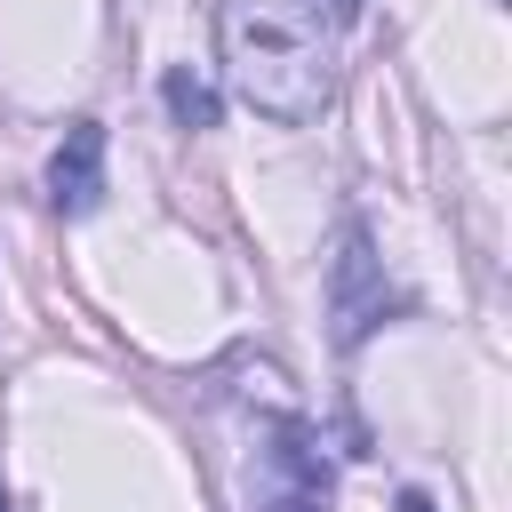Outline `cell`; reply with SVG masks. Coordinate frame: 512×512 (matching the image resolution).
Masks as SVG:
<instances>
[{"label": "cell", "instance_id": "1", "mask_svg": "<svg viewBox=\"0 0 512 512\" xmlns=\"http://www.w3.org/2000/svg\"><path fill=\"white\" fill-rule=\"evenodd\" d=\"M224 72L272 120H312L328 104V32L312 0H224Z\"/></svg>", "mask_w": 512, "mask_h": 512}, {"label": "cell", "instance_id": "2", "mask_svg": "<svg viewBox=\"0 0 512 512\" xmlns=\"http://www.w3.org/2000/svg\"><path fill=\"white\" fill-rule=\"evenodd\" d=\"M248 504H256V512H328V472H320V456H312L296 432H280V440L256 456V472H248Z\"/></svg>", "mask_w": 512, "mask_h": 512}, {"label": "cell", "instance_id": "3", "mask_svg": "<svg viewBox=\"0 0 512 512\" xmlns=\"http://www.w3.org/2000/svg\"><path fill=\"white\" fill-rule=\"evenodd\" d=\"M96 192H104V128L96 120H72L64 144H56V160H48V200L64 216H88Z\"/></svg>", "mask_w": 512, "mask_h": 512}, {"label": "cell", "instance_id": "4", "mask_svg": "<svg viewBox=\"0 0 512 512\" xmlns=\"http://www.w3.org/2000/svg\"><path fill=\"white\" fill-rule=\"evenodd\" d=\"M384 280H376V256H368V240L360 232H344V256H336V336L344 344H360L376 320H384Z\"/></svg>", "mask_w": 512, "mask_h": 512}, {"label": "cell", "instance_id": "5", "mask_svg": "<svg viewBox=\"0 0 512 512\" xmlns=\"http://www.w3.org/2000/svg\"><path fill=\"white\" fill-rule=\"evenodd\" d=\"M160 96H168V112H176L184 128H216V88H208L200 72H184V64H176V72L160 80Z\"/></svg>", "mask_w": 512, "mask_h": 512}, {"label": "cell", "instance_id": "6", "mask_svg": "<svg viewBox=\"0 0 512 512\" xmlns=\"http://www.w3.org/2000/svg\"><path fill=\"white\" fill-rule=\"evenodd\" d=\"M400 512H432V496H416V488H408V496H400Z\"/></svg>", "mask_w": 512, "mask_h": 512}, {"label": "cell", "instance_id": "7", "mask_svg": "<svg viewBox=\"0 0 512 512\" xmlns=\"http://www.w3.org/2000/svg\"><path fill=\"white\" fill-rule=\"evenodd\" d=\"M0 512H8V488H0Z\"/></svg>", "mask_w": 512, "mask_h": 512}]
</instances>
